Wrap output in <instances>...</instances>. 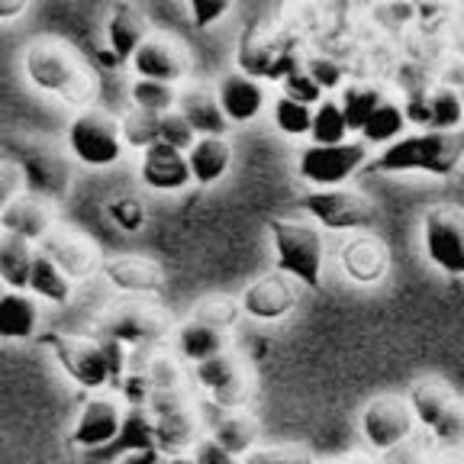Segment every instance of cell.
<instances>
[{"mask_svg": "<svg viewBox=\"0 0 464 464\" xmlns=\"http://www.w3.org/2000/svg\"><path fill=\"white\" fill-rule=\"evenodd\" d=\"M348 132H352V126H348L345 113H342V103L323 101L313 110V130H310L313 145H342Z\"/></svg>", "mask_w": 464, "mask_h": 464, "instance_id": "36", "label": "cell"}, {"mask_svg": "<svg viewBox=\"0 0 464 464\" xmlns=\"http://www.w3.org/2000/svg\"><path fill=\"white\" fill-rule=\"evenodd\" d=\"M68 145L81 165L107 168L123 155V126L103 110H84L68 126Z\"/></svg>", "mask_w": 464, "mask_h": 464, "instance_id": "7", "label": "cell"}, {"mask_svg": "<svg viewBox=\"0 0 464 464\" xmlns=\"http://www.w3.org/2000/svg\"><path fill=\"white\" fill-rule=\"evenodd\" d=\"M29 290H33L36 297L49 300V304H68V297H72V277L58 268L52 258L36 255L33 277H29Z\"/></svg>", "mask_w": 464, "mask_h": 464, "instance_id": "33", "label": "cell"}, {"mask_svg": "<svg viewBox=\"0 0 464 464\" xmlns=\"http://www.w3.org/2000/svg\"><path fill=\"white\" fill-rule=\"evenodd\" d=\"M455 52H458V58H461V62H464V33L455 39Z\"/></svg>", "mask_w": 464, "mask_h": 464, "instance_id": "51", "label": "cell"}, {"mask_svg": "<svg viewBox=\"0 0 464 464\" xmlns=\"http://www.w3.org/2000/svg\"><path fill=\"white\" fill-rule=\"evenodd\" d=\"M188 10H190V20H194V26L207 29V26H213L219 16L229 14V4H207V0H194Z\"/></svg>", "mask_w": 464, "mask_h": 464, "instance_id": "48", "label": "cell"}, {"mask_svg": "<svg viewBox=\"0 0 464 464\" xmlns=\"http://www.w3.org/2000/svg\"><path fill=\"white\" fill-rule=\"evenodd\" d=\"M39 326V304L29 294L7 290L0 297V335L4 339H29Z\"/></svg>", "mask_w": 464, "mask_h": 464, "instance_id": "28", "label": "cell"}, {"mask_svg": "<svg viewBox=\"0 0 464 464\" xmlns=\"http://www.w3.org/2000/svg\"><path fill=\"white\" fill-rule=\"evenodd\" d=\"M342 113H345L348 126H352V132H362L364 126H368V120L377 113V107L384 103V97H381V91L371 84H345L342 87Z\"/></svg>", "mask_w": 464, "mask_h": 464, "instance_id": "34", "label": "cell"}, {"mask_svg": "<svg viewBox=\"0 0 464 464\" xmlns=\"http://www.w3.org/2000/svg\"><path fill=\"white\" fill-rule=\"evenodd\" d=\"M178 110H181V116L194 126V132L200 139H223L229 132V120H226L223 107L207 91H184L181 101H178Z\"/></svg>", "mask_w": 464, "mask_h": 464, "instance_id": "26", "label": "cell"}, {"mask_svg": "<svg viewBox=\"0 0 464 464\" xmlns=\"http://www.w3.org/2000/svg\"><path fill=\"white\" fill-rule=\"evenodd\" d=\"M197 132L194 126L188 123L181 116V110H171V113L161 116V142L171 145V149H178V152H190L197 145Z\"/></svg>", "mask_w": 464, "mask_h": 464, "instance_id": "42", "label": "cell"}, {"mask_svg": "<svg viewBox=\"0 0 464 464\" xmlns=\"http://www.w3.org/2000/svg\"><path fill=\"white\" fill-rule=\"evenodd\" d=\"M139 81H159V84H174L178 78H184L188 72V58L168 39H149L142 49L132 58Z\"/></svg>", "mask_w": 464, "mask_h": 464, "instance_id": "22", "label": "cell"}, {"mask_svg": "<svg viewBox=\"0 0 464 464\" xmlns=\"http://www.w3.org/2000/svg\"><path fill=\"white\" fill-rule=\"evenodd\" d=\"M126 416L120 413V406L110 397H94L87 400L81 410L78 422L72 429V442L84 451H103L116 442V435L123 429Z\"/></svg>", "mask_w": 464, "mask_h": 464, "instance_id": "15", "label": "cell"}, {"mask_svg": "<svg viewBox=\"0 0 464 464\" xmlns=\"http://www.w3.org/2000/svg\"><path fill=\"white\" fill-rule=\"evenodd\" d=\"M387 265H391V255L371 236H358L342 248V268L355 284H377L387 275Z\"/></svg>", "mask_w": 464, "mask_h": 464, "instance_id": "25", "label": "cell"}, {"mask_svg": "<svg viewBox=\"0 0 464 464\" xmlns=\"http://www.w3.org/2000/svg\"><path fill=\"white\" fill-rule=\"evenodd\" d=\"M464 120V101L451 87H435L429 94V130L435 132H458Z\"/></svg>", "mask_w": 464, "mask_h": 464, "instance_id": "37", "label": "cell"}, {"mask_svg": "<svg viewBox=\"0 0 464 464\" xmlns=\"http://www.w3.org/2000/svg\"><path fill=\"white\" fill-rule=\"evenodd\" d=\"M152 422H155V445L161 455L174 458L184 455V449H190L197 439V420L190 413L188 400L181 391V374L174 368L171 358H155L152 368Z\"/></svg>", "mask_w": 464, "mask_h": 464, "instance_id": "1", "label": "cell"}, {"mask_svg": "<svg viewBox=\"0 0 464 464\" xmlns=\"http://www.w3.org/2000/svg\"><path fill=\"white\" fill-rule=\"evenodd\" d=\"M217 101L229 123H248V120H255V116L261 113V107H265V87L242 72L226 74L217 87Z\"/></svg>", "mask_w": 464, "mask_h": 464, "instance_id": "23", "label": "cell"}, {"mask_svg": "<svg viewBox=\"0 0 464 464\" xmlns=\"http://www.w3.org/2000/svg\"><path fill=\"white\" fill-rule=\"evenodd\" d=\"M103 277L113 284L116 290H123L130 297H142L161 287V271L155 261H145L139 255H113L101 265Z\"/></svg>", "mask_w": 464, "mask_h": 464, "instance_id": "21", "label": "cell"}, {"mask_svg": "<svg viewBox=\"0 0 464 464\" xmlns=\"http://www.w3.org/2000/svg\"><path fill=\"white\" fill-rule=\"evenodd\" d=\"M297 306V287L290 284L287 275H265L255 284H248L242 294V313L261 323H275L284 319Z\"/></svg>", "mask_w": 464, "mask_h": 464, "instance_id": "16", "label": "cell"}, {"mask_svg": "<svg viewBox=\"0 0 464 464\" xmlns=\"http://www.w3.org/2000/svg\"><path fill=\"white\" fill-rule=\"evenodd\" d=\"M165 464H197L194 458H184V455H174V458H168Z\"/></svg>", "mask_w": 464, "mask_h": 464, "instance_id": "50", "label": "cell"}, {"mask_svg": "<svg viewBox=\"0 0 464 464\" xmlns=\"http://www.w3.org/2000/svg\"><path fill=\"white\" fill-rule=\"evenodd\" d=\"M178 352H181L188 362L200 364V362H210V358L223 355L226 352V342H223V333L213 326H203V323H184L178 329Z\"/></svg>", "mask_w": 464, "mask_h": 464, "instance_id": "31", "label": "cell"}, {"mask_svg": "<svg viewBox=\"0 0 464 464\" xmlns=\"http://www.w3.org/2000/svg\"><path fill=\"white\" fill-rule=\"evenodd\" d=\"M194 371L200 387L213 397V403L226 406V410H239V406L248 403V393H252L248 391V377L229 352L210 358V362L194 364Z\"/></svg>", "mask_w": 464, "mask_h": 464, "instance_id": "14", "label": "cell"}, {"mask_svg": "<svg viewBox=\"0 0 464 464\" xmlns=\"http://www.w3.org/2000/svg\"><path fill=\"white\" fill-rule=\"evenodd\" d=\"M242 464H313V458L300 449H255Z\"/></svg>", "mask_w": 464, "mask_h": 464, "instance_id": "46", "label": "cell"}, {"mask_svg": "<svg viewBox=\"0 0 464 464\" xmlns=\"http://www.w3.org/2000/svg\"><path fill=\"white\" fill-rule=\"evenodd\" d=\"M149 23L145 16L139 14L136 7L130 4H116L110 10V20H107V43L110 52H113V62H132L136 52L149 43Z\"/></svg>", "mask_w": 464, "mask_h": 464, "instance_id": "24", "label": "cell"}, {"mask_svg": "<svg viewBox=\"0 0 464 464\" xmlns=\"http://www.w3.org/2000/svg\"><path fill=\"white\" fill-rule=\"evenodd\" d=\"M416 420L449 445L464 442V400L445 381H420L410 393Z\"/></svg>", "mask_w": 464, "mask_h": 464, "instance_id": "8", "label": "cell"}, {"mask_svg": "<svg viewBox=\"0 0 464 464\" xmlns=\"http://www.w3.org/2000/svg\"><path fill=\"white\" fill-rule=\"evenodd\" d=\"M188 161L197 184H217L229 171L232 149L226 139H197V145L188 152Z\"/></svg>", "mask_w": 464, "mask_h": 464, "instance_id": "29", "label": "cell"}, {"mask_svg": "<svg viewBox=\"0 0 464 464\" xmlns=\"http://www.w3.org/2000/svg\"><path fill=\"white\" fill-rule=\"evenodd\" d=\"M413 406L400 397H377L362 410V432L377 451L403 445L413 432Z\"/></svg>", "mask_w": 464, "mask_h": 464, "instance_id": "12", "label": "cell"}, {"mask_svg": "<svg viewBox=\"0 0 464 464\" xmlns=\"http://www.w3.org/2000/svg\"><path fill=\"white\" fill-rule=\"evenodd\" d=\"M213 442L223 445L229 455H252L255 451V442H258V426H255V420H248V416L242 413H229L226 420L217 422V429H213L210 435Z\"/></svg>", "mask_w": 464, "mask_h": 464, "instance_id": "32", "label": "cell"}, {"mask_svg": "<svg viewBox=\"0 0 464 464\" xmlns=\"http://www.w3.org/2000/svg\"><path fill=\"white\" fill-rule=\"evenodd\" d=\"M271 242H275L277 275L300 281L306 287H323V236L310 223L297 219H271Z\"/></svg>", "mask_w": 464, "mask_h": 464, "instance_id": "4", "label": "cell"}, {"mask_svg": "<svg viewBox=\"0 0 464 464\" xmlns=\"http://www.w3.org/2000/svg\"><path fill=\"white\" fill-rule=\"evenodd\" d=\"M239 68L248 78L287 81L290 74L297 72V55L290 52L287 39L248 29L239 45Z\"/></svg>", "mask_w": 464, "mask_h": 464, "instance_id": "13", "label": "cell"}, {"mask_svg": "<svg viewBox=\"0 0 464 464\" xmlns=\"http://www.w3.org/2000/svg\"><path fill=\"white\" fill-rule=\"evenodd\" d=\"M26 78L52 97L65 103H91L94 101V74L81 65V58L62 43H36L26 49L23 58Z\"/></svg>", "mask_w": 464, "mask_h": 464, "instance_id": "3", "label": "cell"}, {"mask_svg": "<svg viewBox=\"0 0 464 464\" xmlns=\"http://www.w3.org/2000/svg\"><path fill=\"white\" fill-rule=\"evenodd\" d=\"M171 333V319L161 306L149 304L142 297H130L116 304L107 316L101 319V339L116 342L123 348H142L149 342H159Z\"/></svg>", "mask_w": 464, "mask_h": 464, "instance_id": "5", "label": "cell"}, {"mask_svg": "<svg viewBox=\"0 0 464 464\" xmlns=\"http://www.w3.org/2000/svg\"><path fill=\"white\" fill-rule=\"evenodd\" d=\"M461 101H464V87H461Z\"/></svg>", "mask_w": 464, "mask_h": 464, "instance_id": "52", "label": "cell"}, {"mask_svg": "<svg viewBox=\"0 0 464 464\" xmlns=\"http://www.w3.org/2000/svg\"><path fill=\"white\" fill-rule=\"evenodd\" d=\"M39 255L55 261L72 281L87 277L97 268V255H94V248H91V242L81 239L78 232H72V229H52L43 239V246H39Z\"/></svg>", "mask_w": 464, "mask_h": 464, "instance_id": "20", "label": "cell"}, {"mask_svg": "<svg viewBox=\"0 0 464 464\" xmlns=\"http://www.w3.org/2000/svg\"><path fill=\"white\" fill-rule=\"evenodd\" d=\"M20 174L26 181V194L33 197H62L68 188V168L65 161L58 159L49 149H39V145H29L20 155Z\"/></svg>", "mask_w": 464, "mask_h": 464, "instance_id": "17", "label": "cell"}, {"mask_svg": "<svg viewBox=\"0 0 464 464\" xmlns=\"http://www.w3.org/2000/svg\"><path fill=\"white\" fill-rule=\"evenodd\" d=\"M110 219L123 232H136L139 226L145 223V207L136 197H116V200L110 203Z\"/></svg>", "mask_w": 464, "mask_h": 464, "instance_id": "43", "label": "cell"}, {"mask_svg": "<svg viewBox=\"0 0 464 464\" xmlns=\"http://www.w3.org/2000/svg\"><path fill=\"white\" fill-rule=\"evenodd\" d=\"M426 258L449 277H464V210L442 203L422 217Z\"/></svg>", "mask_w": 464, "mask_h": 464, "instance_id": "9", "label": "cell"}, {"mask_svg": "<svg viewBox=\"0 0 464 464\" xmlns=\"http://www.w3.org/2000/svg\"><path fill=\"white\" fill-rule=\"evenodd\" d=\"M284 94L294 97V101H300V103H306V107H313V103L319 107V103H323V101H319V97H323L319 84L306 72H300V68L294 74H290L287 81H284Z\"/></svg>", "mask_w": 464, "mask_h": 464, "instance_id": "44", "label": "cell"}, {"mask_svg": "<svg viewBox=\"0 0 464 464\" xmlns=\"http://www.w3.org/2000/svg\"><path fill=\"white\" fill-rule=\"evenodd\" d=\"M26 10V4H0V20H10V16H16V14H23Z\"/></svg>", "mask_w": 464, "mask_h": 464, "instance_id": "49", "label": "cell"}, {"mask_svg": "<svg viewBox=\"0 0 464 464\" xmlns=\"http://www.w3.org/2000/svg\"><path fill=\"white\" fill-rule=\"evenodd\" d=\"M239 316H242V304L226 300V297H207L190 310V319H194V323L213 326V329H219V333H226L229 326H236Z\"/></svg>", "mask_w": 464, "mask_h": 464, "instance_id": "40", "label": "cell"}, {"mask_svg": "<svg viewBox=\"0 0 464 464\" xmlns=\"http://www.w3.org/2000/svg\"><path fill=\"white\" fill-rule=\"evenodd\" d=\"M33 265H36V252L33 246L14 236H4L0 242V277L10 290H29V277H33Z\"/></svg>", "mask_w": 464, "mask_h": 464, "instance_id": "30", "label": "cell"}, {"mask_svg": "<svg viewBox=\"0 0 464 464\" xmlns=\"http://www.w3.org/2000/svg\"><path fill=\"white\" fill-rule=\"evenodd\" d=\"M403 130H406V110H400L397 103L384 101L377 107V113L368 120V126L362 130L364 142L368 145H393L403 139Z\"/></svg>", "mask_w": 464, "mask_h": 464, "instance_id": "35", "label": "cell"}, {"mask_svg": "<svg viewBox=\"0 0 464 464\" xmlns=\"http://www.w3.org/2000/svg\"><path fill=\"white\" fill-rule=\"evenodd\" d=\"M275 123L284 136H306L313 130V107L281 94L275 101Z\"/></svg>", "mask_w": 464, "mask_h": 464, "instance_id": "41", "label": "cell"}, {"mask_svg": "<svg viewBox=\"0 0 464 464\" xmlns=\"http://www.w3.org/2000/svg\"><path fill=\"white\" fill-rule=\"evenodd\" d=\"M364 142H342V145H310L297 161V171L306 184L316 190H339L342 184L364 165Z\"/></svg>", "mask_w": 464, "mask_h": 464, "instance_id": "10", "label": "cell"}, {"mask_svg": "<svg viewBox=\"0 0 464 464\" xmlns=\"http://www.w3.org/2000/svg\"><path fill=\"white\" fill-rule=\"evenodd\" d=\"M159 449L155 445V422L152 413H145V410H130L123 420V429L116 435V442L110 449L101 451L103 461H113V458H130L139 455V451H152Z\"/></svg>", "mask_w": 464, "mask_h": 464, "instance_id": "27", "label": "cell"}, {"mask_svg": "<svg viewBox=\"0 0 464 464\" xmlns=\"http://www.w3.org/2000/svg\"><path fill=\"white\" fill-rule=\"evenodd\" d=\"M45 345L52 348L55 362L62 364L74 384L84 391H101L113 384V362H110V348L101 339H78V335L52 333L45 335Z\"/></svg>", "mask_w": 464, "mask_h": 464, "instance_id": "6", "label": "cell"}, {"mask_svg": "<svg viewBox=\"0 0 464 464\" xmlns=\"http://www.w3.org/2000/svg\"><path fill=\"white\" fill-rule=\"evenodd\" d=\"M306 74L316 81L323 94L342 87V78H345V72H342L335 62H329V58H310V62H306Z\"/></svg>", "mask_w": 464, "mask_h": 464, "instance_id": "45", "label": "cell"}, {"mask_svg": "<svg viewBox=\"0 0 464 464\" xmlns=\"http://www.w3.org/2000/svg\"><path fill=\"white\" fill-rule=\"evenodd\" d=\"M0 226H4V236H14V239H23V242H39L52 232V213L39 197L33 194H20L4 207L0 213Z\"/></svg>", "mask_w": 464, "mask_h": 464, "instance_id": "18", "label": "cell"}, {"mask_svg": "<svg viewBox=\"0 0 464 464\" xmlns=\"http://www.w3.org/2000/svg\"><path fill=\"white\" fill-rule=\"evenodd\" d=\"M132 94V103H136V110H145V113H155V116H165L171 113V107L181 97L174 94L171 84H159V81H136V84L130 87Z\"/></svg>", "mask_w": 464, "mask_h": 464, "instance_id": "38", "label": "cell"}, {"mask_svg": "<svg viewBox=\"0 0 464 464\" xmlns=\"http://www.w3.org/2000/svg\"><path fill=\"white\" fill-rule=\"evenodd\" d=\"M123 142L132 145V149H142L149 152L155 142H161V116L145 113V110H132L123 123Z\"/></svg>", "mask_w": 464, "mask_h": 464, "instance_id": "39", "label": "cell"}, {"mask_svg": "<svg viewBox=\"0 0 464 464\" xmlns=\"http://www.w3.org/2000/svg\"><path fill=\"white\" fill-rule=\"evenodd\" d=\"M194 461L197 464H239L236 455H229V451L219 442H213V439H200V442L194 445Z\"/></svg>", "mask_w": 464, "mask_h": 464, "instance_id": "47", "label": "cell"}, {"mask_svg": "<svg viewBox=\"0 0 464 464\" xmlns=\"http://www.w3.org/2000/svg\"><path fill=\"white\" fill-rule=\"evenodd\" d=\"M306 213L316 219L319 226L335 232H358L371 229L377 219L374 207H371L368 197L352 194V190H310V194L300 200Z\"/></svg>", "mask_w": 464, "mask_h": 464, "instance_id": "11", "label": "cell"}, {"mask_svg": "<svg viewBox=\"0 0 464 464\" xmlns=\"http://www.w3.org/2000/svg\"><path fill=\"white\" fill-rule=\"evenodd\" d=\"M461 159H464V130L458 132L426 130L387 145L384 152L377 155L374 168L387 174L422 171V174H435V178H445V174H451L461 165Z\"/></svg>", "mask_w": 464, "mask_h": 464, "instance_id": "2", "label": "cell"}, {"mask_svg": "<svg viewBox=\"0 0 464 464\" xmlns=\"http://www.w3.org/2000/svg\"><path fill=\"white\" fill-rule=\"evenodd\" d=\"M139 174H142V181L152 190H181L184 184L194 181L188 155L178 152V149H171V145H165V142H155L152 149L142 155Z\"/></svg>", "mask_w": 464, "mask_h": 464, "instance_id": "19", "label": "cell"}]
</instances>
